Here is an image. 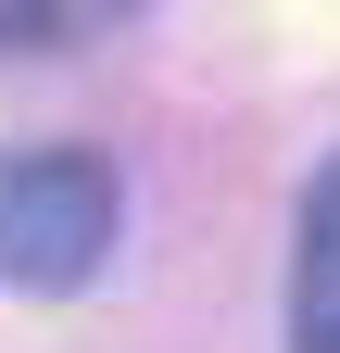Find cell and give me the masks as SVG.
Listing matches in <instances>:
<instances>
[{"label": "cell", "mask_w": 340, "mask_h": 353, "mask_svg": "<svg viewBox=\"0 0 340 353\" xmlns=\"http://www.w3.org/2000/svg\"><path fill=\"white\" fill-rule=\"evenodd\" d=\"M114 228H126V190L101 152L76 139L0 152V290H89Z\"/></svg>", "instance_id": "1"}, {"label": "cell", "mask_w": 340, "mask_h": 353, "mask_svg": "<svg viewBox=\"0 0 340 353\" xmlns=\"http://www.w3.org/2000/svg\"><path fill=\"white\" fill-rule=\"evenodd\" d=\"M290 341H303V353H340V152L315 164V190H303V240H290Z\"/></svg>", "instance_id": "2"}, {"label": "cell", "mask_w": 340, "mask_h": 353, "mask_svg": "<svg viewBox=\"0 0 340 353\" xmlns=\"http://www.w3.org/2000/svg\"><path fill=\"white\" fill-rule=\"evenodd\" d=\"M76 0H0V51H51Z\"/></svg>", "instance_id": "3"}]
</instances>
